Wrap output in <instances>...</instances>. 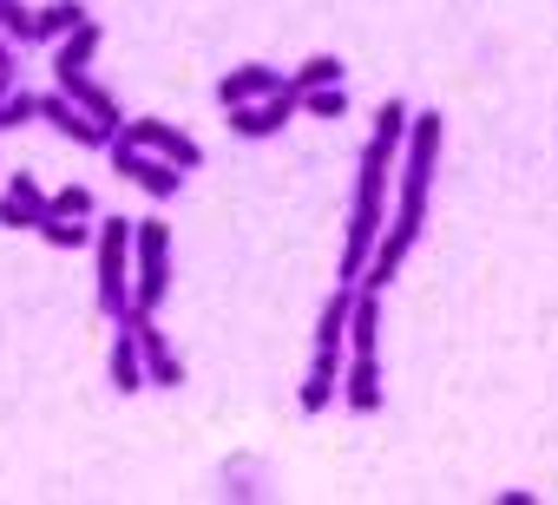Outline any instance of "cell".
<instances>
[{
  "label": "cell",
  "instance_id": "ac0fdd59",
  "mask_svg": "<svg viewBox=\"0 0 558 505\" xmlns=\"http://www.w3.org/2000/svg\"><path fill=\"white\" fill-rule=\"evenodd\" d=\"M53 217H99V197H93L86 184H66V190L53 197Z\"/></svg>",
  "mask_w": 558,
  "mask_h": 505
},
{
  "label": "cell",
  "instance_id": "7a4b0ae2",
  "mask_svg": "<svg viewBox=\"0 0 558 505\" xmlns=\"http://www.w3.org/2000/svg\"><path fill=\"white\" fill-rule=\"evenodd\" d=\"M440 145H447V125L440 112H414L408 125V145H401V164H395V217H388V236L375 249V263H368V290H388L408 263V249L421 243L427 230V210H434V171H440Z\"/></svg>",
  "mask_w": 558,
  "mask_h": 505
},
{
  "label": "cell",
  "instance_id": "6da1fadb",
  "mask_svg": "<svg viewBox=\"0 0 558 505\" xmlns=\"http://www.w3.org/2000/svg\"><path fill=\"white\" fill-rule=\"evenodd\" d=\"M408 125H414V106L408 99H381L375 112V132L362 145V164H355V190H349V223H342V263H336V283H362L375 249L388 236V217H395V164H401V145H408Z\"/></svg>",
  "mask_w": 558,
  "mask_h": 505
},
{
  "label": "cell",
  "instance_id": "8992f818",
  "mask_svg": "<svg viewBox=\"0 0 558 505\" xmlns=\"http://www.w3.org/2000/svg\"><path fill=\"white\" fill-rule=\"evenodd\" d=\"M119 138H125V145H145V151H158V158H171L184 177L204 164V145H197L191 132H178L171 119H125V125H119Z\"/></svg>",
  "mask_w": 558,
  "mask_h": 505
},
{
  "label": "cell",
  "instance_id": "d6986e66",
  "mask_svg": "<svg viewBox=\"0 0 558 505\" xmlns=\"http://www.w3.org/2000/svg\"><path fill=\"white\" fill-rule=\"evenodd\" d=\"M21 93V47L0 34V99H14Z\"/></svg>",
  "mask_w": 558,
  "mask_h": 505
},
{
  "label": "cell",
  "instance_id": "9c48e42d",
  "mask_svg": "<svg viewBox=\"0 0 558 505\" xmlns=\"http://www.w3.org/2000/svg\"><path fill=\"white\" fill-rule=\"evenodd\" d=\"M296 112H303V106H296L290 93H269V99H256V106H230V132H236V138H276Z\"/></svg>",
  "mask_w": 558,
  "mask_h": 505
},
{
  "label": "cell",
  "instance_id": "9a60e30c",
  "mask_svg": "<svg viewBox=\"0 0 558 505\" xmlns=\"http://www.w3.org/2000/svg\"><path fill=\"white\" fill-rule=\"evenodd\" d=\"M40 236H47L53 249H86V243L99 236V223H86V217H47Z\"/></svg>",
  "mask_w": 558,
  "mask_h": 505
},
{
  "label": "cell",
  "instance_id": "7c38bea8",
  "mask_svg": "<svg viewBox=\"0 0 558 505\" xmlns=\"http://www.w3.org/2000/svg\"><path fill=\"white\" fill-rule=\"evenodd\" d=\"M316 86H349V66H342L336 53H316V60H303L296 73H283V93H290V99H303V93H316Z\"/></svg>",
  "mask_w": 558,
  "mask_h": 505
},
{
  "label": "cell",
  "instance_id": "44dd1931",
  "mask_svg": "<svg viewBox=\"0 0 558 505\" xmlns=\"http://www.w3.org/2000/svg\"><path fill=\"white\" fill-rule=\"evenodd\" d=\"M0 230H40V217L21 197H0Z\"/></svg>",
  "mask_w": 558,
  "mask_h": 505
},
{
  "label": "cell",
  "instance_id": "ffe728a7",
  "mask_svg": "<svg viewBox=\"0 0 558 505\" xmlns=\"http://www.w3.org/2000/svg\"><path fill=\"white\" fill-rule=\"evenodd\" d=\"M27 119H40V112H34V93H27V86H21L14 99H0V132H14V125H27Z\"/></svg>",
  "mask_w": 558,
  "mask_h": 505
},
{
  "label": "cell",
  "instance_id": "ba28073f",
  "mask_svg": "<svg viewBox=\"0 0 558 505\" xmlns=\"http://www.w3.org/2000/svg\"><path fill=\"white\" fill-rule=\"evenodd\" d=\"M34 112H40L66 145H86V151H106V145H112V138H106V132H99V125H93L66 93H60V86H53V93H34Z\"/></svg>",
  "mask_w": 558,
  "mask_h": 505
},
{
  "label": "cell",
  "instance_id": "5bb4252c",
  "mask_svg": "<svg viewBox=\"0 0 558 505\" xmlns=\"http://www.w3.org/2000/svg\"><path fill=\"white\" fill-rule=\"evenodd\" d=\"M0 34H8L14 47H40V8H27V0H0Z\"/></svg>",
  "mask_w": 558,
  "mask_h": 505
},
{
  "label": "cell",
  "instance_id": "8fae6325",
  "mask_svg": "<svg viewBox=\"0 0 558 505\" xmlns=\"http://www.w3.org/2000/svg\"><path fill=\"white\" fill-rule=\"evenodd\" d=\"M106 374H112V387H119V394H138V387H151V381H145V355H138V335H132V322H112V361H106Z\"/></svg>",
  "mask_w": 558,
  "mask_h": 505
},
{
  "label": "cell",
  "instance_id": "7402d4cb",
  "mask_svg": "<svg viewBox=\"0 0 558 505\" xmlns=\"http://www.w3.org/2000/svg\"><path fill=\"white\" fill-rule=\"evenodd\" d=\"M532 498H538V492H525V485H506V492H499L493 505H532Z\"/></svg>",
  "mask_w": 558,
  "mask_h": 505
},
{
  "label": "cell",
  "instance_id": "4fadbf2b",
  "mask_svg": "<svg viewBox=\"0 0 558 505\" xmlns=\"http://www.w3.org/2000/svg\"><path fill=\"white\" fill-rule=\"evenodd\" d=\"M93 14H86V0H47L40 8V47H60L73 27H86Z\"/></svg>",
  "mask_w": 558,
  "mask_h": 505
},
{
  "label": "cell",
  "instance_id": "5b68a950",
  "mask_svg": "<svg viewBox=\"0 0 558 505\" xmlns=\"http://www.w3.org/2000/svg\"><path fill=\"white\" fill-rule=\"evenodd\" d=\"M106 158H112V171H119L125 184H138L151 204H171V197L184 190V171H178L171 158L145 151V145H125V138H112V145H106Z\"/></svg>",
  "mask_w": 558,
  "mask_h": 505
},
{
  "label": "cell",
  "instance_id": "277c9868",
  "mask_svg": "<svg viewBox=\"0 0 558 505\" xmlns=\"http://www.w3.org/2000/svg\"><path fill=\"white\" fill-rule=\"evenodd\" d=\"M165 296H171V223L138 217L132 223V303L165 309Z\"/></svg>",
  "mask_w": 558,
  "mask_h": 505
},
{
  "label": "cell",
  "instance_id": "2e32d148",
  "mask_svg": "<svg viewBox=\"0 0 558 505\" xmlns=\"http://www.w3.org/2000/svg\"><path fill=\"white\" fill-rule=\"evenodd\" d=\"M296 106H303L310 119H342V112H349V86H316V93H303Z\"/></svg>",
  "mask_w": 558,
  "mask_h": 505
},
{
  "label": "cell",
  "instance_id": "30bf717a",
  "mask_svg": "<svg viewBox=\"0 0 558 505\" xmlns=\"http://www.w3.org/2000/svg\"><path fill=\"white\" fill-rule=\"evenodd\" d=\"M269 93H283V73L276 66H230L223 79H217V106L230 112V106H256V99H269Z\"/></svg>",
  "mask_w": 558,
  "mask_h": 505
},
{
  "label": "cell",
  "instance_id": "e0dca14e",
  "mask_svg": "<svg viewBox=\"0 0 558 505\" xmlns=\"http://www.w3.org/2000/svg\"><path fill=\"white\" fill-rule=\"evenodd\" d=\"M8 197H21V204H27V210L40 217V223L53 217V197H47V190L34 184V171H14V177H8ZM34 236H40V230H34Z\"/></svg>",
  "mask_w": 558,
  "mask_h": 505
},
{
  "label": "cell",
  "instance_id": "3957f363",
  "mask_svg": "<svg viewBox=\"0 0 558 505\" xmlns=\"http://www.w3.org/2000/svg\"><path fill=\"white\" fill-rule=\"evenodd\" d=\"M93 303L106 322L132 309V217H99L93 236Z\"/></svg>",
  "mask_w": 558,
  "mask_h": 505
},
{
  "label": "cell",
  "instance_id": "52a82bcc",
  "mask_svg": "<svg viewBox=\"0 0 558 505\" xmlns=\"http://www.w3.org/2000/svg\"><path fill=\"white\" fill-rule=\"evenodd\" d=\"M119 322H132V335H138V355H145V381L151 387H178L184 381V361H178V348L165 342V329H158V309H125Z\"/></svg>",
  "mask_w": 558,
  "mask_h": 505
}]
</instances>
